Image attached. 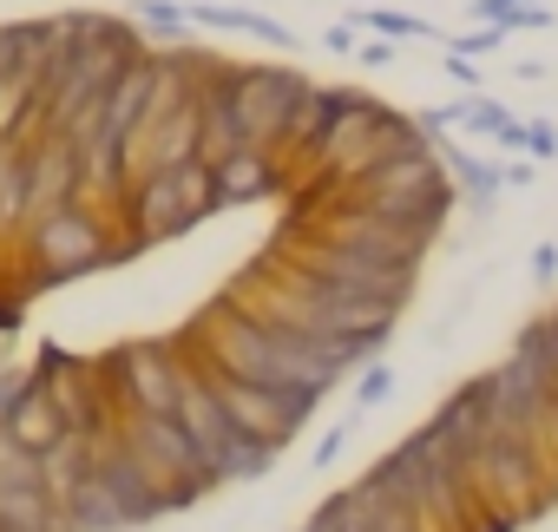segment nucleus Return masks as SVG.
Instances as JSON below:
<instances>
[{
  "label": "nucleus",
  "mask_w": 558,
  "mask_h": 532,
  "mask_svg": "<svg viewBox=\"0 0 558 532\" xmlns=\"http://www.w3.org/2000/svg\"><path fill=\"white\" fill-rule=\"evenodd\" d=\"M310 99V80L303 73H283V66H230V106L250 132L256 152H276L283 158V138L296 125V106Z\"/></svg>",
  "instance_id": "6"
},
{
  "label": "nucleus",
  "mask_w": 558,
  "mask_h": 532,
  "mask_svg": "<svg viewBox=\"0 0 558 532\" xmlns=\"http://www.w3.org/2000/svg\"><path fill=\"white\" fill-rule=\"evenodd\" d=\"M125 237L132 243H158V237H178V230H191V223H204L210 210H223L217 204V178H210V165H171V171H145L132 191H125Z\"/></svg>",
  "instance_id": "3"
},
{
  "label": "nucleus",
  "mask_w": 558,
  "mask_h": 532,
  "mask_svg": "<svg viewBox=\"0 0 558 532\" xmlns=\"http://www.w3.org/2000/svg\"><path fill=\"white\" fill-rule=\"evenodd\" d=\"M27 223V145H0V237Z\"/></svg>",
  "instance_id": "11"
},
{
  "label": "nucleus",
  "mask_w": 558,
  "mask_h": 532,
  "mask_svg": "<svg viewBox=\"0 0 558 532\" xmlns=\"http://www.w3.org/2000/svg\"><path fill=\"white\" fill-rule=\"evenodd\" d=\"M0 434H8L14 447H27V454H47V447H60L73 427H66V414H60V401L27 375V388L8 401V414H0Z\"/></svg>",
  "instance_id": "10"
},
{
  "label": "nucleus",
  "mask_w": 558,
  "mask_h": 532,
  "mask_svg": "<svg viewBox=\"0 0 558 532\" xmlns=\"http://www.w3.org/2000/svg\"><path fill=\"white\" fill-rule=\"evenodd\" d=\"M210 178H217V204H263V197H283V191H290L283 158H276V152H256V145H243L236 158L210 165Z\"/></svg>",
  "instance_id": "9"
},
{
  "label": "nucleus",
  "mask_w": 558,
  "mask_h": 532,
  "mask_svg": "<svg viewBox=\"0 0 558 532\" xmlns=\"http://www.w3.org/2000/svg\"><path fill=\"white\" fill-rule=\"evenodd\" d=\"M119 434L145 454V467L158 473V486L171 493V506H184V499H197V493L217 486L210 460L197 454V440H191L171 414H119Z\"/></svg>",
  "instance_id": "7"
},
{
  "label": "nucleus",
  "mask_w": 558,
  "mask_h": 532,
  "mask_svg": "<svg viewBox=\"0 0 558 532\" xmlns=\"http://www.w3.org/2000/svg\"><path fill=\"white\" fill-rule=\"evenodd\" d=\"M197 362V355H191ZM197 375H204V388L217 395V408L230 414V427L236 434H250V440H263L269 454L276 447H290L296 434H303V421L316 414V395H303V388H256V382H230V375H217V368H204L197 362Z\"/></svg>",
  "instance_id": "5"
},
{
  "label": "nucleus",
  "mask_w": 558,
  "mask_h": 532,
  "mask_svg": "<svg viewBox=\"0 0 558 532\" xmlns=\"http://www.w3.org/2000/svg\"><path fill=\"white\" fill-rule=\"evenodd\" d=\"M132 256V237H112V223L93 204H60L47 217L27 223V250H21V270L34 283H60V277H86L106 270V263Z\"/></svg>",
  "instance_id": "2"
},
{
  "label": "nucleus",
  "mask_w": 558,
  "mask_h": 532,
  "mask_svg": "<svg viewBox=\"0 0 558 532\" xmlns=\"http://www.w3.org/2000/svg\"><path fill=\"white\" fill-rule=\"evenodd\" d=\"M86 197V158L73 138L60 132H34L27 138V223L60 210V204H80Z\"/></svg>",
  "instance_id": "8"
},
{
  "label": "nucleus",
  "mask_w": 558,
  "mask_h": 532,
  "mask_svg": "<svg viewBox=\"0 0 558 532\" xmlns=\"http://www.w3.org/2000/svg\"><path fill=\"white\" fill-rule=\"evenodd\" d=\"M466 493H473V506L486 512V525L493 532H512V525H525L532 512H545V499H551V467H545V454L532 447V440H519V434H486L473 454H466Z\"/></svg>",
  "instance_id": "1"
},
{
  "label": "nucleus",
  "mask_w": 558,
  "mask_h": 532,
  "mask_svg": "<svg viewBox=\"0 0 558 532\" xmlns=\"http://www.w3.org/2000/svg\"><path fill=\"white\" fill-rule=\"evenodd\" d=\"M191 368L197 362H191L184 342H125V349H112L99 362L119 414H171L178 395H184V382H191Z\"/></svg>",
  "instance_id": "4"
}]
</instances>
